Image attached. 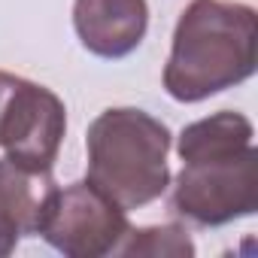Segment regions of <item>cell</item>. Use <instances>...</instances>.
Listing matches in <instances>:
<instances>
[{
	"mask_svg": "<svg viewBox=\"0 0 258 258\" xmlns=\"http://www.w3.org/2000/svg\"><path fill=\"white\" fill-rule=\"evenodd\" d=\"M255 127L243 112H213L182 127L176 152L182 170L173 182L170 210L198 225L222 228L258 210Z\"/></svg>",
	"mask_w": 258,
	"mask_h": 258,
	"instance_id": "1",
	"label": "cell"
},
{
	"mask_svg": "<svg viewBox=\"0 0 258 258\" xmlns=\"http://www.w3.org/2000/svg\"><path fill=\"white\" fill-rule=\"evenodd\" d=\"M258 13L237 0H191L182 10L164 64V91L201 103L255 73Z\"/></svg>",
	"mask_w": 258,
	"mask_h": 258,
	"instance_id": "2",
	"label": "cell"
},
{
	"mask_svg": "<svg viewBox=\"0 0 258 258\" xmlns=\"http://www.w3.org/2000/svg\"><path fill=\"white\" fill-rule=\"evenodd\" d=\"M170 127L137 106L103 109L85 134V179L121 210H140L170 185Z\"/></svg>",
	"mask_w": 258,
	"mask_h": 258,
	"instance_id": "3",
	"label": "cell"
},
{
	"mask_svg": "<svg viewBox=\"0 0 258 258\" xmlns=\"http://www.w3.org/2000/svg\"><path fill=\"white\" fill-rule=\"evenodd\" d=\"M127 231H131L127 210L82 179L52 191L37 237H43L67 258H103L115 255Z\"/></svg>",
	"mask_w": 258,
	"mask_h": 258,
	"instance_id": "4",
	"label": "cell"
},
{
	"mask_svg": "<svg viewBox=\"0 0 258 258\" xmlns=\"http://www.w3.org/2000/svg\"><path fill=\"white\" fill-rule=\"evenodd\" d=\"M64 131L67 109L52 88L0 70V149L7 158L34 170H52Z\"/></svg>",
	"mask_w": 258,
	"mask_h": 258,
	"instance_id": "5",
	"label": "cell"
},
{
	"mask_svg": "<svg viewBox=\"0 0 258 258\" xmlns=\"http://www.w3.org/2000/svg\"><path fill=\"white\" fill-rule=\"evenodd\" d=\"M73 28L82 43L97 58L115 61L127 58L149 31L146 0H76Z\"/></svg>",
	"mask_w": 258,
	"mask_h": 258,
	"instance_id": "6",
	"label": "cell"
},
{
	"mask_svg": "<svg viewBox=\"0 0 258 258\" xmlns=\"http://www.w3.org/2000/svg\"><path fill=\"white\" fill-rule=\"evenodd\" d=\"M55 188L52 170H34L7 155L0 158V258L13 255L22 237L37 234Z\"/></svg>",
	"mask_w": 258,
	"mask_h": 258,
	"instance_id": "7",
	"label": "cell"
},
{
	"mask_svg": "<svg viewBox=\"0 0 258 258\" xmlns=\"http://www.w3.org/2000/svg\"><path fill=\"white\" fill-rule=\"evenodd\" d=\"M115 255L124 258H191L195 243L182 225H149V228H131L118 243Z\"/></svg>",
	"mask_w": 258,
	"mask_h": 258,
	"instance_id": "8",
	"label": "cell"
}]
</instances>
